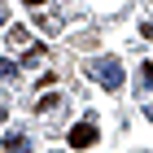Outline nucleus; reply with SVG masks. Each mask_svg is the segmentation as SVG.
I'll return each instance as SVG.
<instances>
[{"instance_id":"1","label":"nucleus","mask_w":153,"mask_h":153,"mask_svg":"<svg viewBox=\"0 0 153 153\" xmlns=\"http://www.w3.org/2000/svg\"><path fill=\"white\" fill-rule=\"evenodd\" d=\"M88 74H92L105 92L123 88V66H118V57H92V61H88Z\"/></svg>"},{"instance_id":"2","label":"nucleus","mask_w":153,"mask_h":153,"mask_svg":"<svg viewBox=\"0 0 153 153\" xmlns=\"http://www.w3.org/2000/svg\"><path fill=\"white\" fill-rule=\"evenodd\" d=\"M96 136H101L96 131V118H83L79 127H70V149H92Z\"/></svg>"},{"instance_id":"3","label":"nucleus","mask_w":153,"mask_h":153,"mask_svg":"<svg viewBox=\"0 0 153 153\" xmlns=\"http://www.w3.org/2000/svg\"><path fill=\"white\" fill-rule=\"evenodd\" d=\"M4 149L9 153H31V140H26L22 131H9V136H4Z\"/></svg>"},{"instance_id":"4","label":"nucleus","mask_w":153,"mask_h":153,"mask_svg":"<svg viewBox=\"0 0 153 153\" xmlns=\"http://www.w3.org/2000/svg\"><path fill=\"white\" fill-rule=\"evenodd\" d=\"M48 57V48L44 44H35V48H31V53H26V57H22V66H26V70H31V66H39V61H44Z\"/></svg>"},{"instance_id":"5","label":"nucleus","mask_w":153,"mask_h":153,"mask_svg":"<svg viewBox=\"0 0 153 153\" xmlns=\"http://www.w3.org/2000/svg\"><path fill=\"white\" fill-rule=\"evenodd\" d=\"M39 26H44L48 35H57V31H61V18H57V13H39Z\"/></svg>"},{"instance_id":"6","label":"nucleus","mask_w":153,"mask_h":153,"mask_svg":"<svg viewBox=\"0 0 153 153\" xmlns=\"http://www.w3.org/2000/svg\"><path fill=\"white\" fill-rule=\"evenodd\" d=\"M26 39H31V31H26V26H9V44H13V48H22Z\"/></svg>"},{"instance_id":"7","label":"nucleus","mask_w":153,"mask_h":153,"mask_svg":"<svg viewBox=\"0 0 153 153\" xmlns=\"http://www.w3.org/2000/svg\"><path fill=\"white\" fill-rule=\"evenodd\" d=\"M53 105H57V92H48L44 101H39V105H35V114H48V109H53Z\"/></svg>"},{"instance_id":"8","label":"nucleus","mask_w":153,"mask_h":153,"mask_svg":"<svg viewBox=\"0 0 153 153\" xmlns=\"http://www.w3.org/2000/svg\"><path fill=\"white\" fill-rule=\"evenodd\" d=\"M13 74H18V66L13 61H0V79H13Z\"/></svg>"},{"instance_id":"9","label":"nucleus","mask_w":153,"mask_h":153,"mask_svg":"<svg viewBox=\"0 0 153 153\" xmlns=\"http://www.w3.org/2000/svg\"><path fill=\"white\" fill-rule=\"evenodd\" d=\"M4 18H9V13H4V4H0V22H4Z\"/></svg>"},{"instance_id":"10","label":"nucleus","mask_w":153,"mask_h":153,"mask_svg":"<svg viewBox=\"0 0 153 153\" xmlns=\"http://www.w3.org/2000/svg\"><path fill=\"white\" fill-rule=\"evenodd\" d=\"M26 4H44V0H26Z\"/></svg>"},{"instance_id":"11","label":"nucleus","mask_w":153,"mask_h":153,"mask_svg":"<svg viewBox=\"0 0 153 153\" xmlns=\"http://www.w3.org/2000/svg\"><path fill=\"white\" fill-rule=\"evenodd\" d=\"M0 123H4V105H0Z\"/></svg>"}]
</instances>
